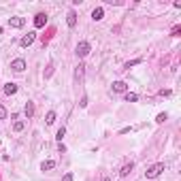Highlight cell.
Listing matches in <instances>:
<instances>
[{
  "instance_id": "ba28073f",
  "label": "cell",
  "mask_w": 181,
  "mask_h": 181,
  "mask_svg": "<svg viewBox=\"0 0 181 181\" xmlns=\"http://www.w3.org/2000/svg\"><path fill=\"white\" fill-rule=\"evenodd\" d=\"M24 113H26V117H28V120H32V117H34V102H30V100H28V102H26V107H24Z\"/></svg>"
},
{
  "instance_id": "5b68a950",
  "label": "cell",
  "mask_w": 181,
  "mask_h": 181,
  "mask_svg": "<svg viewBox=\"0 0 181 181\" xmlns=\"http://www.w3.org/2000/svg\"><path fill=\"white\" fill-rule=\"evenodd\" d=\"M26 17H9V28H24Z\"/></svg>"
},
{
  "instance_id": "8fae6325",
  "label": "cell",
  "mask_w": 181,
  "mask_h": 181,
  "mask_svg": "<svg viewBox=\"0 0 181 181\" xmlns=\"http://www.w3.org/2000/svg\"><path fill=\"white\" fill-rule=\"evenodd\" d=\"M132 169H134V164H132V162L124 164V166H121V170H120V177H128V175L132 173Z\"/></svg>"
},
{
  "instance_id": "2e32d148",
  "label": "cell",
  "mask_w": 181,
  "mask_h": 181,
  "mask_svg": "<svg viewBox=\"0 0 181 181\" xmlns=\"http://www.w3.org/2000/svg\"><path fill=\"white\" fill-rule=\"evenodd\" d=\"M24 128H26V121H22V120H17L13 124V130H15V132H22Z\"/></svg>"
},
{
  "instance_id": "ffe728a7",
  "label": "cell",
  "mask_w": 181,
  "mask_h": 181,
  "mask_svg": "<svg viewBox=\"0 0 181 181\" xmlns=\"http://www.w3.org/2000/svg\"><path fill=\"white\" fill-rule=\"evenodd\" d=\"M141 58H139V60H130V62H126V64H124V68H130V66H136V64H141Z\"/></svg>"
},
{
  "instance_id": "6da1fadb",
  "label": "cell",
  "mask_w": 181,
  "mask_h": 181,
  "mask_svg": "<svg viewBox=\"0 0 181 181\" xmlns=\"http://www.w3.org/2000/svg\"><path fill=\"white\" fill-rule=\"evenodd\" d=\"M162 170H164V162H158V164H154V166H149L145 170V177L147 179H156V177L162 175Z\"/></svg>"
},
{
  "instance_id": "7402d4cb",
  "label": "cell",
  "mask_w": 181,
  "mask_h": 181,
  "mask_svg": "<svg viewBox=\"0 0 181 181\" xmlns=\"http://www.w3.org/2000/svg\"><path fill=\"white\" fill-rule=\"evenodd\" d=\"M79 107H81V109L87 107V96H81V100H79Z\"/></svg>"
},
{
  "instance_id": "3957f363",
  "label": "cell",
  "mask_w": 181,
  "mask_h": 181,
  "mask_svg": "<svg viewBox=\"0 0 181 181\" xmlns=\"http://www.w3.org/2000/svg\"><path fill=\"white\" fill-rule=\"evenodd\" d=\"M36 41V32L34 30H30V32H28V34H24L22 36V41H19V45H22V47H30V45H32V43H34Z\"/></svg>"
},
{
  "instance_id": "d4e9b609",
  "label": "cell",
  "mask_w": 181,
  "mask_h": 181,
  "mask_svg": "<svg viewBox=\"0 0 181 181\" xmlns=\"http://www.w3.org/2000/svg\"><path fill=\"white\" fill-rule=\"evenodd\" d=\"M62 181H72V173H66V175L62 177Z\"/></svg>"
},
{
  "instance_id": "9a60e30c",
  "label": "cell",
  "mask_w": 181,
  "mask_h": 181,
  "mask_svg": "<svg viewBox=\"0 0 181 181\" xmlns=\"http://www.w3.org/2000/svg\"><path fill=\"white\" fill-rule=\"evenodd\" d=\"M56 120H58L56 111H49V113H47V117H45V124H47V126H51V124H56Z\"/></svg>"
},
{
  "instance_id": "277c9868",
  "label": "cell",
  "mask_w": 181,
  "mask_h": 181,
  "mask_svg": "<svg viewBox=\"0 0 181 181\" xmlns=\"http://www.w3.org/2000/svg\"><path fill=\"white\" fill-rule=\"evenodd\" d=\"M11 71L13 72H24L26 71V60L24 58H17V60L11 62Z\"/></svg>"
},
{
  "instance_id": "d6986e66",
  "label": "cell",
  "mask_w": 181,
  "mask_h": 181,
  "mask_svg": "<svg viewBox=\"0 0 181 181\" xmlns=\"http://www.w3.org/2000/svg\"><path fill=\"white\" fill-rule=\"evenodd\" d=\"M166 117H169L166 113H158V117H156V124H164V121H166Z\"/></svg>"
},
{
  "instance_id": "5bb4252c",
  "label": "cell",
  "mask_w": 181,
  "mask_h": 181,
  "mask_svg": "<svg viewBox=\"0 0 181 181\" xmlns=\"http://www.w3.org/2000/svg\"><path fill=\"white\" fill-rule=\"evenodd\" d=\"M51 169H56V160H45L41 164V170H51Z\"/></svg>"
},
{
  "instance_id": "44dd1931",
  "label": "cell",
  "mask_w": 181,
  "mask_h": 181,
  "mask_svg": "<svg viewBox=\"0 0 181 181\" xmlns=\"http://www.w3.org/2000/svg\"><path fill=\"white\" fill-rule=\"evenodd\" d=\"M7 117H9L7 109H4V105H0V120H7Z\"/></svg>"
},
{
  "instance_id": "603a6c76",
  "label": "cell",
  "mask_w": 181,
  "mask_h": 181,
  "mask_svg": "<svg viewBox=\"0 0 181 181\" xmlns=\"http://www.w3.org/2000/svg\"><path fill=\"white\" fill-rule=\"evenodd\" d=\"M51 72H53V64H49V66H47V72H45V79H49V77H51Z\"/></svg>"
},
{
  "instance_id": "8992f818",
  "label": "cell",
  "mask_w": 181,
  "mask_h": 181,
  "mask_svg": "<svg viewBox=\"0 0 181 181\" xmlns=\"http://www.w3.org/2000/svg\"><path fill=\"white\" fill-rule=\"evenodd\" d=\"M45 24H47V15H45V13H36L34 15V26L36 28H43Z\"/></svg>"
},
{
  "instance_id": "7c38bea8",
  "label": "cell",
  "mask_w": 181,
  "mask_h": 181,
  "mask_svg": "<svg viewBox=\"0 0 181 181\" xmlns=\"http://www.w3.org/2000/svg\"><path fill=\"white\" fill-rule=\"evenodd\" d=\"M66 24H68V28H75V26H77V13L75 11H71L66 15Z\"/></svg>"
},
{
  "instance_id": "ac0fdd59",
  "label": "cell",
  "mask_w": 181,
  "mask_h": 181,
  "mask_svg": "<svg viewBox=\"0 0 181 181\" xmlns=\"http://www.w3.org/2000/svg\"><path fill=\"white\" fill-rule=\"evenodd\" d=\"M64 134H66V128H64V126H60V128H58V132H56V139H58L60 143H62V139H64Z\"/></svg>"
},
{
  "instance_id": "52a82bcc",
  "label": "cell",
  "mask_w": 181,
  "mask_h": 181,
  "mask_svg": "<svg viewBox=\"0 0 181 181\" xmlns=\"http://www.w3.org/2000/svg\"><path fill=\"white\" fill-rule=\"evenodd\" d=\"M111 90H113V92H117V94H121V92H126V90H128V85H126V81H113Z\"/></svg>"
},
{
  "instance_id": "7a4b0ae2",
  "label": "cell",
  "mask_w": 181,
  "mask_h": 181,
  "mask_svg": "<svg viewBox=\"0 0 181 181\" xmlns=\"http://www.w3.org/2000/svg\"><path fill=\"white\" fill-rule=\"evenodd\" d=\"M90 51H92V45H90L87 41H79V45H77V51H75V53H77L79 58H85Z\"/></svg>"
},
{
  "instance_id": "30bf717a",
  "label": "cell",
  "mask_w": 181,
  "mask_h": 181,
  "mask_svg": "<svg viewBox=\"0 0 181 181\" xmlns=\"http://www.w3.org/2000/svg\"><path fill=\"white\" fill-rule=\"evenodd\" d=\"M102 17H105V9H102V7H96V9L92 11V19H94V22H100Z\"/></svg>"
},
{
  "instance_id": "9c48e42d",
  "label": "cell",
  "mask_w": 181,
  "mask_h": 181,
  "mask_svg": "<svg viewBox=\"0 0 181 181\" xmlns=\"http://www.w3.org/2000/svg\"><path fill=\"white\" fill-rule=\"evenodd\" d=\"M2 92H4L7 96H13V94H17V85H15V83H4Z\"/></svg>"
},
{
  "instance_id": "4fadbf2b",
  "label": "cell",
  "mask_w": 181,
  "mask_h": 181,
  "mask_svg": "<svg viewBox=\"0 0 181 181\" xmlns=\"http://www.w3.org/2000/svg\"><path fill=\"white\" fill-rule=\"evenodd\" d=\"M83 75H85V64H79L77 68H75V79H83Z\"/></svg>"
},
{
  "instance_id": "e0dca14e",
  "label": "cell",
  "mask_w": 181,
  "mask_h": 181,
  "mask_svg": "<svg viewBox=\"0 0 181 181\" xmlns=\"http://www.w3.org/2000/svg\"><path fill=\"white\" fill-rule=\"evenodd\" d=\"M139 100V94H134V92H126V102H136Z\"/></svg>"
},
{
  "instance_id": "cb8c5ba5",
  "label": "cell",
  "mask_w": 181,
  "mask_h": 181,
  "mask_svg": "<svg viewBox=\"0 0 181 181\" xmlns=\"http://www.w3.org/2000/svg\"><path fill=\"white\" fill-rule=\"evenodd\" d=\"M179 32H181V26H175L173 28V36H179Z\"/></svg>"
}]
</instances>
